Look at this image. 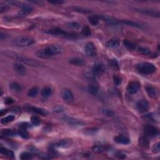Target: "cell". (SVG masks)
Listing matches in <instances>:
<instances>
[{
  "label": "cell",
  "instance_id": "obj_9",
  "mask_svg": "<svg viewBox=\"0 0 160 160\" xmlns=\"http://www.w3.org/2000/svg\"><path fill=\"white\" fill-rule=\"evenodd\" d=\"M85 53L89 56H95L97 53V49L96 48V46L94 45V43L92 42H89L86 44L85 48Z\"/></svg>",
  "mask_w": 160,
  "mask_h": 160
},
{
  "label": "cell",
  "instance_id": "obj_29",
  "mask_svg": "<svg viewBox=\"0 0 160 160\" xmlns=\"http://www.w3.org/2000/svg\"><path fill=\"white\" fill-rule=\"evenodd\" d=\"M53 93V89L50 86H45L41 90V95L44 98H48Z\"/></svg>",
  "mask_w": 160,
  "mask_h": 160
},
{
  "label": "cell",
  "instance_id": "obj_36",
  "mask_svg": "<svg viewBox=\"0 0 160 160\" xmlns=\"http://www.w3.org/2000/svg\"><path fill=\"white\" fill-rule=\"evenodd\" d=\"M138 52L141 54H144V55H149L151 54V50L146 47H140L138 49Z\"/></svg>",
  "mask_w": 160,
  "mask_h": 160
},
{
  "label": "cell",
  "instance_id": "obj_47",
  "mask_svg": "<svg viewBox=\"0 0 160 160\" xmlns=\"http://www.w3.org/2000/svg\"><path fill=\"white\" fill-rule=\"evenodd\" d=\"M113 80H114L115 84L116 86H119L121 84L122 80H121V78H120L119 76H116V75H115V76H113Z\"/></svg>",
  "mask_w": 160,
  "mask_h": 160
},
{
  "label": "cell",
  "instance_id": "obj_46",
  "mask_svg": "<svg viewBox=\"0 0 160 160\" xmlns=\"http://www.w3.org/2000/svg\"><path fill=\"white\" fill-rule=\"evenodd\" d=\"M8 9H9V6L8 5L2 3H0V13H5L6 12V11H8Z\"/></svg>",
  "mask_w": 160,
  "mask_h": 160
},
{
  "label": "cell",
  "instance_id": "obj_2",
  "mask_svg": "<svg viewBox=\"0 0 160 160\" xmlns=\"http://www.w3.org/2000/svg\"><path fill=\"white\" fill-rule=\"evenodd\" d=\"M136 69L138 72L143 75H151L156 70V68L153 64L148 62L138 64L136 66Z\"/></svg>",
  "mask_w": 160,
  "mask_h": 160
},
{
  "label": "cell",
  "instance_id": "obj_44",
  "mask_svg": "<svg viewBox=\"0 0 160 160\" xmlns=\"http://www.w3.org/2000/svg\"><path fill=\"white\" fill-rule=\"evenodd\" d=\"M102 111H103V113L107 116H110V117H111V116H114V112L112 110H110V109L104 108L102 110Z\"/></svg>",
  "mask_w": 160,
  "mask_h": 160
},
{
  "label": "cell",
  "instance_id": "obj_10",
  "mask_svg": "<svg viewBox=\"0 0 160 160\" xmlns=\"http://www.w3.org/2000/svg\"><path fill=\"white\" fill-rule=\"evenodd\" d=\"M96 16L98 19H101L103 20L104 21H106V23L110 24H113V25H117L121 24V21H119L118 20H115L114 18L108 16L106 15H103V14H96Z\"/></svg>",
  "mask_w": 160,
  "mask_h": 160
},
{
  "label": "cell",
  "instance_id": "obj_24",
  "mask_svg": "<svg viewBox=\"0 0 160 160\" xmlns=\"http://www.w3.org/2000/svg\"><path fill=\"white\" fill-rule=\"evenodd\" d=\"M0 153L2 155H4L7 156L9 158H14V153L10 150H8L6 148H3L1 147V149H0Z\"/></svg>",
  "mask_w": 160,
  "mask_h": 160
},
{
  "label": "cell",
  "instance_id": "obj_41",
  "mask_svg": "<svg viewBox=\"0 0 160 160\" xmlns=\"http://www.w3.org/2000/svg\"><path fill=\"white\" fill-rule=\"evenodd\" d=\"M109 64H110L112 68L116 69V70H118L119 69L118 62V61L115 59H112L109 61Z\"/></svg>",
  "mask_w": 160,
  "mask_h": 160
},
{
  "label": "cell",
  "instance_id": "obj_27",
  "mask_svg": "<svg viewBox=\"0 0 160 160\" xmlns=\"http://www.w3.org/2000/svg\"><path fill=\"white\" fill-rule=\"evenodd\" d=\"M8 3H9V4L14 5L17 7H19L21 9H24L28 8V7L30 6V5H29L26 3H23V2H21V1H7Z\"/></svg>",
  "mask_w": 160,
  "mask_h": 160
},
{
  "label": "cell",
  "instance_id": "obj_45",
  "mask_svg": "<svg viewBox=\"0 0 160 160\" xmlns=\"http://www.w3.org/2000/svg\"><path fill=\"white\" fill-rule=\"evenodd\" d=\"M152 151L154 153H158L160 151V143L159 142H158L155 143L153 146L152 148Z\"/></svg>",
  "mask_w": 160,
  "mask_h": 160
},
{
  "label": "cell",
  "instance_id": "obj_18",
  "mask_svg": "<svg viewBox=\"0 0 160 160\" xmlns=\"http://www.w3.org/2000/svg\"><path fill=\"white\" fill-rule=\"evenodd\" d=\"M64 121H66L69 125L74 126H79L83 125V123L78 119H76L70 117H64Z\"/></svg>",
  "mask_w": 160,
  "mask_h": 160
},
{
  "label": "cell",
  "instance_id": "obj_23",
  "mask_svg": "<svg viewBox=\"0 0 160 160\" xmlns=\"http://www.w3.org/2000/svg\"><path fill=\"white\" fill-rule=\"evenodd\" d=\"M9 88L13 92L15 93H20L23 89L22 86L17 82H12V83H10Z\"/></svg>",
  "mask_w": 160,
  "mask_h": 160
},
{
  "label": "cell",
  "instance_id": "obj_7",
  "mask_svg": "<svg viewBox=\"0 0 160 160\" xmlns=\"http://www.w3.org/2000/svg\"><path fill=\"white\" fill-rule=\"evenodd\" d=\"M72 144V141L71 140H61L54 143L52 147L55 148H67L70 147Z\"/></svg>",
  "mask_w": 160,
  "mask_h": 160
},
{
  "label": "cell",
  "instance_id": "obj_35",
  "mask_svg": "<svg viewBox=\"0 0 160 160\" xmlns=\"http://www.w3.org/2000/svg\"><path fill=\"white\" fill-rule=\"evenodd\" d=\"M33 158L32 153H28V152H24L22 154L20 155V159L22 160H28L31 159Z\"/></svg>",
  "mask_w": 160,
  "mask_h": 160
},
{
  "label": "cell",
  "instance_id": "obj_49",
  "mask_svg": "<svg viewBox=\"0 0 160 160\" xmlns=\"http://www.w3.org/2000/svg\"><path fill=\"white\" fill-rule=\"evenodd\" d=\"M51 4H53V5H61L63 4V3H64V1H62V0H53V1H48Z\"/></svg>",
  "mask_w": 160,
  "mask_h": 160
},
{
  "label": "cell",
  "instance_id": "obj_21",
  "mask_svg": "<svg viewBox=\"0 0 160 160\" xmlns=\"http://www.w3.org/2000/svg\"><path fill=\"white\" fill-rule=\"evenodd\" d=\"M69 63L73 65H75V66H83L85 63L84 61H83V59L78 57H74V58H70V59L69 60Z\"/></svg>",
  "mask_w": 160,
  "mask_h": 160
},
{
  "label": "cell",
  "instance_id": "obj_8",
  "mask_svg": "<svg viewBox=\"0 0 160 160\" xmlns=\"http://www.w3.org/2000/svg\"><path fill=\"white\" fill-rule=\"evenodd\" d=\"M106 68L103 63H97L93 66L92 69V73L94 75H101L106 71Z\"/></svg>",
  "mask_w": 160,
  "mask_h": 160
},
{
  "label": "cell",
  "instance_id": "obj_33",
  "mask_svg": "<svg viewBox=\"0 0 160 160\" xmlns=\"http://www.w3.org/2000/svg\"><path fill=\"white\" fill-rule=\"evenodd\" d=\"M14 119H15V116L14 115H9L8 116H6L5 118H1V123L3 125H6L10 122L13 121Z\"/></svg>",
  "mask_w": 160,
  "mask_h": 160
},
{
  "label": "cell",
  "instance_id": "obj_31",
  "mask_svg": "<svg viewBox=\"0 0 160 160\" xmlns=\"http://www.w3.org/2000/svg\"><path fill=\"white\" fill-rule=\"evenodd\" d=\"M123 43L125 47H126L129 50H134L136 49V45L133 42L129 41L128 39L123 40Z\"/></svg>",
  "mask_w": 160,
  "mask_h": 160
},
{
  "label": "cell",
  "instance_id": "obj_16",
  "mask_svg": "<svg viewBox=\"0 0 160 160\" xmlns=\"http://www.w3.org/2000/svg\"><path fill=\"white\" fill-rule=\"evenodd\" d=\"M115 141L117 143L122 144H129L131 143L129 138L126 136L123 135H118L115 138Z\"/></svg>",
  "mask_w": 160,
  "mask_h": 160
},
{
  "label": "cell",
  "instance_id": "obj_22",
  "mask_svg": "<svg viewBox=\"0 0 160 160\" xmlns=\"http://www.w3.org/2000/svg\"><path fill=\"white\" fill-rule=\"evenodd\" d=\"M121 24L128 25V26H132V27H134V28H140V29H143V27L142 26V25H141L140 24H139V23H137V22H135V21H133L122 20V21H121Z\"/></svg>",
  "mask_w": 160,
  "mask_h": 160
},
{
  "label": "cell",
  "instance_id": "obj_40",
  "mask_svg": "<svg viewBox=\"0 0 160 160\" xmlns=\"http://www.w3.org/2000/svg\"><path fill=\"white\" fill-rule=\"evenodd\" d=\"M139 143L141 146L143 147H148L149 145V141L145 137H141L140 138Z\"/></svg>",
  "mask_w": 160,
  "mask_h": 160
},
{
  "label": "cell",
  "instance_id": "obj_17",
  "mask_svg": "<svg viewBox=\"0 0 160 160\" xmlns=\"http://www.w3.org/2000/svg\"><path fill=\"white\" fill-rule=\"evenodd\" d=\"M36 54L38 57L43 58V59H47V58H49L51 57H52V56L51 55V54L49 53V51L46 48L45 49L38 50V52L36 53Z\"/></svg>",
  "mask_w": 160,
  "mask_h": 160
},
{
  "label": "cell",
  "instance_id": "obj_53",
  "mask_svg": "<svg viewBox=\"0 0 160 160\" xmlns=\"http://www.w3.org/2000/svg\"><path fill=\"white\" fill-rule=\"evenodd\" d=\"M6 112H7L6 110H1V116L4 115V114H5Z\"/></svg>",
  "mask_w": 160,
  "mask_h": 160
},
{
  "label": "cell",
  "instance_id": "obj_3",
  "mask_svg": "<svg viewBox=\"0 0 160 160\" xmlns=\"http://www.w3.org/2000/svg\"><path fill=\"white\" fill-rule=\"evenodd\" d=\"M35 40L30 36H20L13 39V44L20 47H26L34 44Z\"/></svg>",
  "mask_w": 160,
  "mask_h": 160
},
{
  "label": "cell",
  "instance_id": "obj_6",
  "mask_svg": "<svg viewBox=\"0 0 160 160\" xmlns=\"http://www.w3.org/2000/svg\"><path fill=\"white\" fill-rule=\"evenodd\" d=\"M140 88V84L138 81H133L128 83L127 86V91L131 94H136Z\"/></svg>",
  "mask_w": 160,
  "mask_h": 160
},
{
  "label": "cell",
  "instance_id": "obj_12",
  "mask_svg": "<svg viewBox=\"0 0 160 160\" xmlns=\"http://www.w3.org/2000/svg\"><path fill=\"white\" fill-rule=\"evenodd\" d=\"M52 56L61 54L63 52L62 47L57 45H51L46 48Z\"/></svg>",
  "mask_w": 160,
  "mask_h": 160
},
{
  "label": "cell",
  "instance_id": "obj_14",
  "mask_svg": "<svg viewBox=\"0 0 160 160\" xmlns=\"http://www.w3.org/2000/svg\"><path fill=\"white\" fill-rule=\"evenodd\" d=\"M26 109L28 111L35 113L38 114L41 116H46L48 115V111L42 108H39L33 106H28L26 107Z\"/></svg>",
  "mask_w": 160,
  "mask_h": 160
},
{
  "label": "cell",
  "instance_id": "obj_32",
  "mask_svg": "<svg viewBox=\"0 0 160 160\" xmlns=\"http://www.w3.org/2000/svg\"><path fill=\"white\" fill-rule=\"evenodd\" d=\"M38 93V88L36 86H35V87H33V88H30L28 90L27 94L29 97L34 98L37 95Z\"/></svg>",
  "mask_w": 160,
  "mask_h": 160
},
{
  "label": "cell",
  "instance_id": "obj_30",
  "mask_svg": "<svg viewBox=\"0 0 160 160\" xmlns=\"http://www.w3.org/2000/svg\"><path fill=\"white\" fill-rule=\"evenodd\" d=\"M33 10V8H32L31 6H30L28 8L21 9L20 12L18 13V16H28V14H30Z\"/></svg>",
  "mask_w": 160,
  "mask_h": 160
},
{
  "label": "cell",
  "instance_id": "obj_37",
  "mask_svg": "<svg viewBox=\"0 0 160 160\" xmlns=\"http://www.w3.org/2000/svg\"><path fill=\"white\" fill-rule=\"evenodd\" d=\"M88 21L89 23L93 25V26H96L99 23V19H98L96 15L88 17Z\"/></svg>",
  "mask_w": 160,
  "mask_h": 160
},
{
  "label": "cell",
  "instance_id": "obj_19",
  "mask_svg": "<svg viewBox=\"0 0 160 160\" xmlns=\"http://www.w3.org/2000/svg\"><path fill=\"white\" fill-rule=\"evenodd\" d=\"M14 70L20 76H24L26 75V68L23 64L20 63L14 64Z\"/></svg>",
  "mask_w": 160,
  "mask_h": 160
},
{
  "label": "cell",
  "instance_id": "obj_51",
  "mask_svg": "<svg viewBox=\"0 0 160 160\" xmlns=\"http://www.w3.org/2000/svg\"><path fill=\"white\" fill-rule=\"evenodd\" d=\"M116 156H117L119 158H120V159H123V158H125L126 157L125 155L121 153H118L117 154V155H116Z\"/></svg>",
  "mask_w": 160,
  "mask_h": 160
},
{
  "label": "cell",
  "instance_id": "obj_43",
  "mask_svg": "<svg viewBox=\"0 0 160 160\" xmlns=\"http://www.w3.org/2000/svg\"><path fill=\"white\" fill-rule=\"evenodd\" d=\"M73 9L76 11V12H78L79 13H88L92 12V11H90L89 9L81 8V7H74Z\"/></svg>",
  "mask_w": 160,
  "mask_h": 160
},
{
  "label": "cell",
  "instance_id": "obj_42",
  "mask_svg": "<svg viewBox=\"0 0 160 160\" xmlns=\"http://www.w3.org/2000/svg\"><path fill=\"white\" fill-rule=\"evenodd\" d=\"M31 123L35 126H38L40 124V119L37 116H32L31 118Z\"/></svg>",
  "mask_w": 160,
  "mask_h": 160
},
{
  "label": "cell",
  "instance_id": "obj_52",
  "mask_svg": "<svg viewBox=\"0 0 160 160\" xmlns=\"http://www.w3.org/2000/svg\"><path fill=\"white\" fill-rule=\"evenodd\" d=\"M7 36H7L6 34L3 33H1V34H0V39H1V40H3L4 39L6 38Z\"/></svg>",
  "mask_w": 160,
  "mask_h": 160
},
{
  "label": "cell",
  "instance_id": "obj_25",
  "mask_svg": "<svg viewBox=\"0 0 160 160\" xmlns=\"http://www.w3.org/2000/svg\"><path fill=\"white\" fill-rule=\"evenodd\" d=\"M88 91L89 93L92 94V95L96 96L99 92V87L95 83H91L88 86Z\"/></svg>",
  "mask_w": 160,
  "mask_h": 160
},
{
  "label": "cell",
  "instance_id": "obj_15",
  "mask_svg": "<svg viewBox=\"0 0 160 160\" xmlns=\"http://www.w3.org/2000/svg\"><path fill=\"white\" fill-rule=\"evenodd\" d=\"M136 107L138 111L143 113L148 110L150 108V104L146 100H140L137 102Z\"/></svg>",
  "mask_w": 160,
  "mask_h": 160
},
{
  "label": "cell",
  "instance_id": "obj_48",
  "mask_svg": "<svg viewBox=\"0 0 160 160\" xmlns=\"http://www.w3.org/2000/svg\"><path fill=\"white\" fill-rule=\"evenodd\" d=\"M68 26L71 28L76 29L80 26V24L77 22H75V21H73V22H70L68 24Z\"/></svg>",
  "mask_w": 160,
  "mask_h": 160
},
{
  "label": "cell",
  "instance_id": "obj_28",
  "mask_svg": "<svg viewBox=\"0 0 160 160\" xmlns=\"http://www.w3.org/2000/svg\"><path fill=\"white\" fill-rule=\"evenodd\" d=\"M106 45L109 48L115 49L119 46V42L117 39H110L106 42Z\"/></svg>",
  "mask_w": 160,
  "mask_h": 160
},
{
  "label": "cell",
  "instance_id": "obj_13",
  "mask_svg": "<svg viewBox=\"0 0 160 160\" xmlns=\"http://www.w3.org/2000/svg\"><path fill=\"white\" fill-rule=\"evenodd\" d=\"M61 96H62L63 99L66 101V102L70 103L73 100V94L72 92L69 89H64L62 92H61Z\"/></svg>",
  "mask_w": 160,
  "mask_h": 160
},
{
  "label": "cell",
  "instance_id": "obj_4",
  "mask_svg": "<svg viewBox=\"0 0 160 160\" xmlns=\"http://www.w3.org/2000/svg\"><path fill=\"white\" fill-rule=\"evenodd\" d=\"M46 33H48L51 35L53 36H69L70 37L71 36L70 34H68L66 32H65L63 30L60 28H54L53 29H50V30L46 31Z\"/></svg>",
  "mask_w": 160,
  "mask_h": 160
},
{
  "label": "cell",
  "instance_id": "obj_5",
  "mask_svg": "<svg viewBox=\"0 0 160 160\" xmlns=\"http://www.w3.org/2000/svg\"><path fill=\"white\" fill-rule=\"evenodd\" d=\"M144 132V133L146 134V136L150 137H155L159 134V129L156 127L151 125L145 126Z\"/></svg>",
  "mask_w": 160,
  "mask_h": 160
},
{
  "label": "cell",
  "instance_id": "obj_11",
  "mask_svg": "<svg viewBox=\"0 0 160 160\" xmlns=\"http://www.w3.org/2000/svg\"><path fill=\"white\" fill-rule=\"evenodd\" d=\"M136 11L140 12L142 14H146V15L153 16V17H156L159 18L160 16V14L159 12L155 11L154 9H141V8H136Z\"/></svg>",
  "mask_w": 160,
  "mask_h": 160
},
{
  "label": "cell",
  "instance_id": "obj_38",
  "mask_svg": "<svg viewBox=\"0 0 160 160\" xmlns=\"http://www.w3.org/2000/svg\"><path fill=\"white\" fill-rule=\"evenodd\" d=\"M92 150L94 153H95L96 154H102L104 151V148L102 146L97 145V146H94L93 147Z\"/></svg>",
  "mask_w": 160,
  "mask_h": 160
},
{
  "label": "cell",
  "instance_id": "obj_26",
  "mask_svg": "<svg viewBox=\"0 0 160 160\" xmlns=\"http://www.w3.org/2000/svg\"><path fill=\"white\" fill-rule=\"evenodd\" d=\"M16 133L13 130L10 129H3L1 130L0 132V135L1 137H9L13 136L15 135Z\"/></svg>",
  "mask_w": 160,
  "mask_h": 160
},
{
  "label": "cell",
  "instance_id": "obj_50",
  "mask_svg": "<svg viewBox=\"0 0 160 160\" xmlns=\"http://www.w3.org/2000/svg\"><path fill=\"white\" fill-rule=\"evenodd\" d=\"M14 101L12 98H6V100L5 101V103L6 104H8V105L14 103Z\"/></svg>",
  "mask_w": 160,
  "mask_h": 160
},
{
  "label": "cell",
  "instance_id": "obj_34",
  "mask_svg": "<svg viewBox=\"0 0 160 160\" xmlns=\"http://www.w3.org/2000/svg\"><path fill=\"white\" fill-rule=\"evenodd\" d=\"M18 133L24 139H27L29 137V134L27 132L26 128H23V127H20L19 131H18Z\"/></svg>",
  "mask_w": 160,
  "mask_h": 160
},
{
  "label": "cell",
  "instance_id": "obj_39",
  "mask_svg": "<svg viewBox=\"0 0 160 160\" xmlns=\"http://www.w3.org/2000/svg\"><path fill=\"white\" fill-rule=\"evenodd\" d=\"M81 35L84 36H89L91 35H92V31H91V29L87 26H84L81 30Z\"/></svg>",
  "mask_w": 160,
  "mask_h": 160
},
{
  "label": "cell",
  "instance_id": "obj_1",
  "mask_svg": "<svg viewBox=\"0 0 160 160\" xmlns=\"http://www.w3.org/2000/svg\"><path fill=\"white\" fill-rule=\"evenodd\" d=\"M3 53L6 56H8L11 58H13L14 60L19 61L21 63L28 65V66L38 67V66H42L43 65V64L41 62H39L38 61H36L34 59H32V58H28L27 56H23L21 55V54H20L17 53H14L13 52L6 51V52H3Z\"/></svg>",
  "mask_w": 160,
  "mask_h": 160
},
{
  "label": "cell",
  "instance_id": "obj_20",
  "mask_svg": "<svg viewBox=\"0 0 160 160\" xmlns=\"http://www.w3.org/2000/svg\"><path fill=\"white\" fill-rule=\"evenodd\" d=\"M146 91L149 96L152 98H156L158 96V91L154 87L151 86H148L146 87Z\"/></svg>",
  "mask_w": 160,
  "mask_h": 160
}]
</instances>
